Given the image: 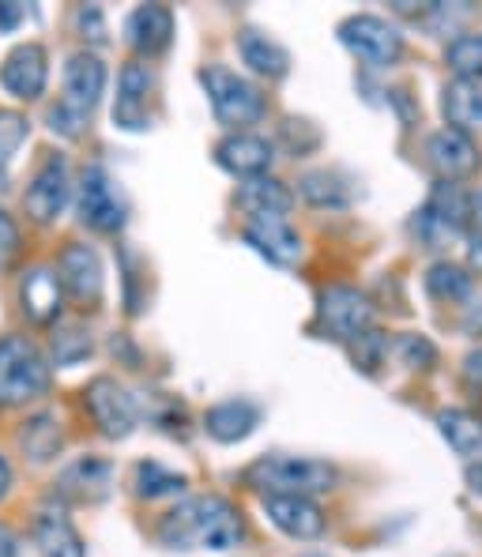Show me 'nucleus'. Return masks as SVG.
<instances>
[{
    "label": "nucleus",
    "mask_w": 482,
    "mask_h": 557,
    "mask_svg": "<svg viewBox=\"0 0 482 557\" xmlns=\"http://www.w3.org/2000/svg\"><path fill=\"white\" fill-rule=\"evenodd\" d=\"M159 539L170 550H215L226 554L245 539L242 512L226 497H189L170 509L159 523Z\"/></svg>",
    "instance_id": "f257e3e1"
},
{
    "label": "nucleus",
    "mask_w": 482,
    "mask_h": 557,
    "mask_svg": "<svg viewBox=\"0 0 482 557\" xmlns=\"http://www.w3.org/2000/svg\"><path fill=\"white\" fill-rule=\"evenodd\" d=\"M106 91V64L95 53H72L64 64V98L49 110L53 133L79 136V128L91 121L98 98Z\"/></svg>",
    "instance_id": "f03ea898"
},
{
    "label": "nucleus",
    "mask_w": 482,
    "mask_h": 557,
    "mask_svg": "<svg viewBox=\"0 0 482 557\" xmlns=\"http://www.w3.org/2000/svg\"><path fill=\"white\" fill-rule=\"evenodd\" d=\"M249 486L264 490V497H313L336 486V467L309 456H264L245 471Z\"/></svg>",
    "instance_id": "7ed1b4c3"
},
{
    "label": "nucleus",
    "mask_w": 482,
    "mask_h": 557,
    "mask_svg": "<svg viewBox=\"0 0 482 557\" xmlns=\"http://www.w3.org/2000/svg\"><path fill=\"white\" fill-rule=\"evenodd\" d=\"M200 84H203V91H208L211 113H215L219 125L245 128V125H257L268 113V102H264V95H260V87L252 84V79L238 76L234 69H226V64H208V69H200Z\"/></svg>",
    "instance_id": "20e7f679"
},
{
    "label": "nucleus",
    "mask_w": 482,
    "mask_h": 557,
    "mask_svg": "<svg viewBox=\"0 0 482 557\" xmlns=\"http://www.w3.org/2000/svg\"><path fill=\"white\" fill-rule=\"evenodd\" d=\"M49 388V362L42 350L23 335L0 339V407H20L46 396Z\"/></svg>",
    "instance_id": "39448f33"
},
{
    "label": "nucleus",
    "mask_w": 482,
    "mask_h": 557,
    "mask_svg": "<svg viewBox=\"0 0 482 557\" xmlns=\"http://www.w3.org/2000/svg\"><path fill=\"white\" fill-rule=\"evenodd\" d=\"M339 42L366 61L370 69H392V64L404 57V35L399 27H392L388 20L381 15H370V12H358L350 20L339 23Z\"/></svg>",
    "instance_id": "423d86ee"
},
{
    "label": "nucleus",
    "mask_w": 482,
    "mask_h": 557,
    "mask_svg": "<svg viewBox=\"0 0 482 557\" xmlns=\"http://www.w3.org/2000/svg\"><path fill=\"white\" fill-rule=\"evenodd\" d=\"M317 324L332 339L350 343L358 332L373 327V301L355 286H329L317 298Z\"/></svg>",
    "instance_id": "0eeeda50"
},
{
    "label": "nucleus",
    "mask_w": 482,
    "mask_h": 557,
    "mask_svg": "<svg viewBox=\"0 0 482 557\" xmlns=\"http://www.w3.org/2000/svg\"><path fill=\"white\" fill-rule=\"evenodd\" d=\"M79 219L98 234H113L125 226V200H121V193L113 188L110 174L102 166L84 170V182H79Z\"/></svg>",
    "instance_id": "6e6552de"
},
{
    "label": "nucleus",
    "mask_w": 482,
    "mask_h": 557,
    "mask_svg": "<svg viewBox=\"0 0 482 557\" xmlns=\"http://www.w3.org/2000/svg\"><path fill=\"white\" fill-rule=\"evenodd\" d=\"M151 98H155V72L147 64H125L118 79V102H113V125L125 133L151 128Z\"/></svg>",
    "instance_id": "1a4fd4ad"
},
{
    "label": "nucleus",
    "mask_w": 482,
    "mask_h": 557,
    "mask_svg": "<svg viewBox=\"0 0 482 557\" xmlns=\"http://www.w3.org/2000/svg\"><path fill=\"white\" fill-rule=\"evenodd\" d=\"M87 411H91L98 430L113 441H125L136 430V399L113 376L91 381V388H87Z\"/></svg>",
    "instance_id": "9d476101"
},
{
    "label": "nucleus",
    "mask_w": 482,
    "mask_h": 557,
    "mask_svg": "<svg viewBox=\"0 0 482 557\" xmlns=\"http://www.w3.org/2000/svg\"><path fill=\"white\" fill-rule=\"evenodd\" d=\"M69 193H72L69 162H64V154H49L42 166H38L35 182L27 185V196H23L27 215L42 226L53 223V219L64 211V203H69Z\"/></svg>",
    "instance_id": "9b49d317"
},
{
    "label": "nucleus",
    "mask_w": 482,
    "mask_h": 557,
    "mask_svg": "<svg viewBox=\"0 0 482 557\" xmlns=\"http://www.w3.org/2000/svg\"><path fill=\"white\" fill-rule=\"evenodd\" d=\"M46 79H49V57L38 42L15 46L12 53L4 57V64H0V84H4V91L23 98V102L42 95Z\"/></svg>",
    "instance_id": "f8f14e48"
},
{
    "label": "nucleus",
    "mask_w": 482,
    "mask_h": 557,
    "mask_svg": "<svg viewBox=\"0 0 482 557\" xmlns=\"http://www.w3.org/2000/svg\"><path fill=\"white\" fill-rule=\"evenodd\" d=\"M57 283L84 306H95L102 298V260L91 245H69L57 257Z\"/></svg>",
    "instance_id": "ddd939ff"
},
{
    "label": "nucleus",
    "mask_w": 482,
    "mask_h": 557,
    "mask_svg": "<svg viewBox=\"0 0 482 557\" xmlns=\"http://www.w3.org/2000/svg\"><path fill=\"white\" fill-rule=\"evenodd\" d=\"M125 42L144 57L166 53L174 42V12L166 4H140L125 20Z\"/></svg>",
    "instance_id": "4468645a"
},
{
    "label": "nucleus",
    "mask_w": 482,
    "mask_h": 557,
    "mask_svg": "<svg viewBox=\"0 0 482 557\" xmlns=\"http://www.w3.org/2000/svg\"><path fill=\"white\" fill-rule=\"evenodd\" d=\"M245 242L257 245V252H264L272 264L291 268L301 260V237L283 215H257L245 223Z\"/></svg>",
    "instance_id": "2eb2a0df"
},
{
    "label": "nucleus",
    "mask_w": 482,
    "mask_h": 557,
    "mask_svg": "<svg viewBox=\"0 0 482 557\" xmlns=\"http://www.w3.org/2000/svg\"><path fill=\"white\" fill-rule=\"evenodd\" d=\"M275 159V147L264 136L234 133L215 147V162L234 177H260Z\"/></svg>",
    "instance_id": "dca6fc26"
},
{
    "label": "nucleus",
    "mask_w": 482,
    "mask_h": 557,
    "mask_svg": "<svg viewBox=\"0 0 482 557\" xmlns=\"http://www.w3.org/2000/svg\"><path fill=\"white\" fill-rule=\"evenodd\" d=\"M113 486V463L102 460V456H84V460H76L72 467H64L61 479H57V490H61V497H69V502H102L106 494H110Z\"/></svg>",
    "instance_id": "f3484780"
},
{
    "label": "nucleus",
    "mask_w": 482,
    "mask_h": 557,
    "mask_svg": "<svg viewBox=\"0 0 482 557\" xmlns=\"http://www.w3.org/2000/svg\"><path fill=\"white\" fill-rule=\"evenodd\" d=\"M427 154H430V166H434L445 182L468 177L471 170L479 166V147L471 144L468 133H456V128H441V133L430 136Z\"/></svg>",
    "instance_id": "a211bd4d"
},
{
    "label": "nucleus",
    "mask_w": 482,
    "mask_h": 557,
    "mask_svg": "<svg viewBox=\"0 0 482 557\" xmlns=\"http://www.w3.org/2000/svg\"><path fill=\"white\" fill-rule=\"evenodd\" d=\"M264 512L291 539H317L324 531V512L313 497H291V494L264 497Z\"/></svg>",
    "instance_id": "6ab92c4d"
},
{
    "label": "nucleus",
    "mask_w": 482,
    "mask_h": 557,
    "mask_svg": "<svg viewBox=\"0 0 482 557\" xmlns=\"http://www.w3.org/2000/svg\"><path fill=\"white\" fill-rule=\"evenodd\" d=\"M257 425H260V407L249 404V399H226V404H215L203 414L208 437L223 441V445H238Z\"/></svg>",
    "instance_id": "aec40b11"
},
{
    "label": "nucleus",
    "mask_w": 482,
    "mask_h": 557,
    "mask_svg": "<svg viewBox=\"0 0 482 557\" xmlns=\"http://www.w3.org/2000/svg\"><path fill=\"white\" fill-rule=\"evenodd\" d=\"M20 298H23V313H27L35 324L57 321V313H61L64 290H61V283H57L53 268H30V272L23 275Z\"/></svg>",
    "instance_id": "412c9836"
},
{
    "label": "nucleus",
    "mask_w": 482,
    "mask_h": 557,
    "mask_svg": "<svg viewBox=\"0 0 482 557\" xmlns=\"http://www.w3.org/2000/svg\"><path fill=\"white\" fill-rule=\"evenodd\" d=\"M238 53H242V61L257 72V76L283 79L291 72V53H287V49L275 42V38H268L264 30H257V27H245L238 35Z\"/></svg>",
    "instance_id": "4be33fe9"
},
{
    "label": "nucleus",
    "mask_w": 482,
    "mask_h": 557,
    "mask_svg": "<svg viewBox=\"0 0 482 557\" xmlns=\"http://www.w3.org/2000/svg\"><path fill=\"white\" fill-rule=\"evenodd\" d=\"M238 208L249 219H257V215H283V219H287V211L294 208V193L283 182H275V177L260 174V177H249V182H242Z\"/></svg>",
    "instance_id": "5701e85b"
},
{
    "label": "nucleus",
    "mask_w": 482,
    "mask_h": 557,
    "mask_svg": "<svg viewBox=\"0 0 482 557\" xmlns=\"http://www.w3.org/2000/svg\"><path fill=\"white\" fill-rule=\"evenodd\" d=\"M437 430L456 456H464V460H471V463H482V418L479 414L448 407V411H437Z\"/></svg>",
    "instance_id": "b1692460"
},
{
    "label": "nucleus",
    "mask_w": 482,
    "mask_h": 557,
    "mask_svg": "<svg viewBox=\"0 0 482 557\" xmlns=\"http://www.w3.org/2000/svg\"><path fill=\"white\" fill-rule=\"evenodd\" d=\"M427 211L437 219L441 226L453 234H471V219H475V208H471V196L464 193L456 182H441L434 188V196H430Z\"/></svg>",
    "instance_id": "393cba45"
},
{
    "label": "nucleus",
    "mask_w": 482,
    "mask_h": 557,
    "mask_svg": "<svg viewBox=\"0 0 482 557\" xmlns=\"http://www.w3.org/2000/svg\"><path fill=\"white\" fill-rule=\"evenodd\" d=\"M441 113H445L448 128L456 133H468L482 121V87L471 84V79H453L441 91Z\"/></svg>",
    "instance_id": "a878e982"
},
{
    "label": "nucleus",
    "mask_w": 482,
    "mask_h": 557,
    "mask_svg": "<svg viewBox=\"0 0 482 557\" xmlns=\"http://www.w3.org/2000/svg\"><path fill=\"white\" fill-rule=\"evenodd\" d=\"M35 539H38V546H42L46 557H87V546H84V539H79V531L57 512L38 516Z\"/></svg>",
    "instance_id": "bb28decb"
},
{
    "label": "nucleus",
    "mask_w": 482,
    "mask_h": 557,
    "mask_svg": "<svg viewBox=\"0 0 482 557\" xmlns=\"http://www.w3.org/2000/svg\"><path fill=\"white\" fill-rule=\"evenodd\" d=\"M298 188L309 203H317V208H343V203L355 196L350 182L343 174H336V170H313V174L301 177Z\"/></svg>",
    "instance_id": "cd10ccee"
},
{
    "label": "nucleus",
    "mask_w": 482,
    "mask_h": 557,
    "mask_svg": "<svg viewBox=\"0 0 482 557\" xmlns=\"http://www.w3.org/2000/svg\"><path fill=\"white\" fill-rule=\"evenodd\" d=\"M422 283H427V290L434 294V298H441V301H460V298H468V294H471L475 278H471L468 268L453 264V260H437Z\"/></svg>",
    "instance_id": "c85d7f7f"
},
{
    "label": "nucleus",
    "mask_w": 482,
    "mask_h": 557,
    "mask_svg": "<svg viewBox=\"0 0 482 557\" xmlns=\"http://www.w3.org/2000/svg\"><path fill=\"white\" fill-rule=\"evenodd\" d=\"M23 448H27V456L35 463H46L53 460L57 453H61V430H57V418L53 414H38L27 422V430H23Z\"/></svg>",
    "instance_id": "c756f323"
},
{
    "label": "nucleus",
    "mask_w": 482,
    "mask_h": 557,
    "mask_svg": "<svg viewBox=\"0 0 482 557\" xmlns=\"http://www.w3.org/2000/svg\"><path fill=\"white\" fill-rule=\"evenodd\" d=\"M448 69L456 72V79H471L482 84V35H460L448 42Z\"/></svg>",
    "instance_id": "7c9ffc66"
},
{
    "label": "nucleus",
    "mask_w": 482,
    "mask_h": 557,
    "mask_svg": "<svg viewBox=\"0 0 482 557\" xmlns=\"http://www.w3.org/2000/svg\"><path fill=\"white\" fill-rule=\"evenodd\" d=\"M189 486V479L177 471H166L162 463L147 460L136 467V494L140 497H166V494H182Z\"/></svg>",
    "instance_id": "2f4dec72"
},
{
    "label": "nucleus",
    "mask_w": 482,
    "mask_h": 557,
    "mask_svg": "<svg viewBox=\"0 0 482 557\" xmlns=\"http://www.w3.org/2000/svg\"><path fill=\"white\" fill-rule=\"evenodd\" d=\"M347 350H350V362H355L358 370L378 373L388 355V335L378 332V327H366V332H358L355 339L347 343Z\"/></svg>",
    "instance_id": "473e14b6"
},
{
    "label": "nucleus",
    "mask_w": 482,
    "mask_h": 557,
    "mask_svg": "<svg viewBox=\"0 0 482 557\" xmlns=\"http://www.w3.org/2000/svg\"><path fill=\"white\" fill-rule=\"evenodd\" d=\"M392 350H396V358L407 366V370H430V366L437 362V347L419 332L396 335V339H392Z\"/></svg>",
    "instance_id": "72a5a7b5"
},
{
    "label": "nucleus",
    "mask_w": 482,
    "mask_h": 557,
    "mask_svg": "<svg viewBox=\"0 0 482 557\" xmlns=\"http://www.w3.org/2000/svg\"><path fill=\"white\" fill-rule=\"evenodd\" d=\"M27 136H30V125H27V117H23V113L0 110V174L8 170L12 154L27 144Z\"/></svg>",
    "instance_id": "f704fd0d"
},
{
    "label": "nucleus",
    "mask_w": 482,
    "mask_h": 557,
    "mask_svg": "<svg viewBox=\"0 0 482 557\" xmlns=\"http://www.w3.org/2000/svg\"><path fill=\"white\" fill-rule=\"evenodd\" d=\"M53 355H57V366L79 362V358L91 355V335H84L79 327H69V332H57V335H53Z\"/></svg>",
    "instance_id": "c9c22d12"
},
{
    "label": "nucleus",
    "mask_w": 482,
    "mask_h": 557,
    "mask_svg": "<svg viewBox=\"0 0 482 557\" xmlns=\"http://www.w3.org/2000/svg\"><path fill=\"white\" fill-rule=\"evenodd\" d=\"M20 252V226L12 223L8 211H0V268H8Z\"/></svg>",
    "instance_id": "e433bc0d"
},
{
    "label": "nucleus",
    "mask_w": 482,
    "mask_h": 557,
    "mask_svg": "<svg viewBox=\"0 0 482 557\" xmlns=\"http://www.w3.org/2000/svg\"><path fill=\"white\" fill-rule=\"evenodd\" d=\"M76 23L84 30L91 27V42H106V23H102V12H98V8H79Z\"/></svg>",
    "instance_id": "4c0bfd02"
},
{
    "label": "nucleus",
    "mask_w": 482,
    "mask_h": 557,
    "mask_svg": "<svg viewBox=\"0 0 482 557\" xmlns=\"http://www.w3.org/2000/svg\"><path fill=\"white\" fill-rule=\"evenodd\" d=\"M23 15H27V8L23 4H15V0H0V30H15Z\"/></svg>",
    "instance_id": "58836bf2"
},
{
    "label": "nucleus",
    "mask_w": 482,
    "mask_h": 557,
    "mask_svg": "<svg viewBox=\"0 0 482 557\" xmlns=\"http://www.w3.org/2000/svg\"><path fill=\"white\" fill-rule=\"evenodd\" d=\"M464 373H468L475 384H482V350H471V355L464 358Z\"/></svg>",
    "instance_id": "ea45409f"
},
{
    "label": "nucleus",
    "mask_w": 482,
    "mask_h": 557,
    "mask_svg": "<svg viewBox=\"0 0 482 557\" xmlns=\"http://www.w3.org/2000/svg\"><path fill=\"white\" fill-rule=\"evenodd\" d=\"M0 557H20V543H15V535L4 523H0Z\"/></svg>",
    "instance_id": "a19ab883"
},
{
    "label": "nucleus",
    "mask_w": 482,
    "mask_h": 557,
    "mask_svg": "<svg viewBox=\"0 0 482 557\" xmlns=\"http://www.w3.org/2000/svg\"><path fill=\"white\" fill-rule=\"evenodd\" d=\"M468 486L475 490V494H482V463H471L468 467Z\"/></svg>",
    "instance_id": "79ce46f5"
},
{
    "label": "nucleus",
    "mask_w": 482,
    "mask_h": 557,
    "mask_svg": "<svg viewBox=\"0 0 482 557\" xmlns=\"http://www.w3.org/2000/svg\"><path fill=\"white\" fill-rule=\"evenodd\" d=\"M8 486H12V467H8L4 456H0V497L8 494Z\"/></svg>",
    "instance_id": "37998d69"
}]
</instances>
